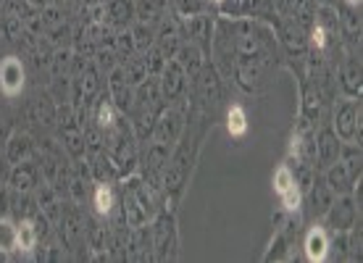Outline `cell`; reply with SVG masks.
Returning <instances> with one entry per match:
<instances>
[{
  "instance_id": "21",
  "label": "cell",
  "mask_w": 363,
  "mask_h": 263,
  "mask_svg": "<svg viewBox=\"0 0 363 263\" xmlns=\"http://www.w3.org/2000/svg\"><path fill=\"white\" fill-rule=\"evenodd\" d=\"M340 87L345 92L347 98H361V90H363V79H361V58H355V55H345V61L340 64Z\"/></svg>"
},
{
  "instance_id": "30",
  "label": "cell",
  "mask_w": 363,
  "mask_h": 263,
  "mask_svg": "<svg viewBox=\"0 0 363 263\" xmlns=\"http://www.w3.org/2000/svg\"><path fill=\"white\" fill-rule=\"evenodd\" d=\"M316 13H318V3L316 0H292V13L290 18L308 32L313 24H316Z\"/></svg>"
},
{
  "instance_id": "40",
  "label": "cell",
  "mask_w": 363,
  "mask_h": 263,
  "mask_svg": "<svg viewBox=\"0 0 363 263\" xmlns=\"http://www.w3.org/2000/svg\"><path fill=\"white\" fill-rule=\"evenodd\" d=\"M318 6H321V9H337V3H340V0H316Z\"/></svg>"
},
{
  "instance_id": "1",
  "label": "cell",
  "mask_w": 363,
  "mask_h": 263,
  "mask_svg": "<svg viewBox=\"0 0 363 263\" xmlns=\"http://www.w3.org/2000/svg\"><path fill=\"white\" fill-rule=\"evenodd\" d=\"M235 24V66L232 79L250 95L266 90L269 77L277 69L279 43L274 27L258 18H232Z\"/></svg>"
},
{
  "instance_id": "36",
  "label": "cell",
  "mask_w": 363,
  "mask_h": 263,
  "mask_svg": "<svg viewBox=\"0 0 363 263\" xmlns=\"http://www.w3.org/2000/svg\"><path fill=\"white\" fill-rule=\"evenodd\" d=\"M0 253H16V221L11 216H0Z\"/></svg>"
},
{
  "instance_id": "15",
  "label": "cell",
  "mask_w": 363,
  "mask_h": 263,
  "mask_svg": "<svg viewBox=\"0 0 363 263\" xmlns=\"http://www.w3.org/2000/svg\"><path fill=\"white\" fill-rule=\"evenodd\" d=\"M106 92L108 98L113 100V106L118 108L121 116H127L132 111V100H135V87L127 82V77L121 72V66H113L108 74H106Z\"/></svg>"
},
{
  "instance_id": "26",
  "label": "cell",
  "mask_w": 363,
  "mask_h": 263,
  "mask_svg": "<svg viewBox=\"0 0 363 263\" xmlns=\"http://www.w3.org/2000/svg\"><path fill=\"white\" fill-rule=\"evenodd\" d=\"M174 58H177V61L182 64V69L187 72L190 82L195 79V77H198V72L203 69V64L208 61V55L203 53V50H200L195 43H187V40H184V43L179 45V50H177V55H174Z\"/></svg>"
},
{
  "instance_id": "38",
  "label": "cell",
  "mask_w": 363,
  "mask_h": 263,
  "mask_svg": "<svg viewBox=\"0 0 363 263\" xmlns=\"http://www.w3.org/2000/svg\"><path fill=\"white\" fill-rule=\"evenodd\" d=\"M11 129L9 127H0V150H6V140H9Z\"/></svg>"
},
{
  "instance_id": "29",
  "label": "cell",
  "mask_w": 363,
  "mask_h": 263,
  "mask_svg": "<svg viewBox=\"0 0 363 263\" xmlns=\"http://www.w3.org/2000/svg\"><path fill=\"white\" fill-rule=\"evenodd\" d=\"M290 247H292V240H290V224H287V227L279 229V232L274 235L272 245H269V253L264 255V261L266 263H272V261H290V258H292Z\"/></svg>"
},
{
  "instance_id": "20",
  "label": "cell",
  "mask_w": 363,
  "mask_h": 263,
  "mask_svg": "<svg viewBox=\"0 0 363 263\" xmlns=\"http://www.w3.org/2000/svg\"><path fill=\"white\" fill-rule=\"evenodd\" d=\"M90 206L95 211V216L111 218L118 206V192L113 190L111 181H95V187L90 190Z\"/></svg>"
},
{
  "instance_id": "18",
  "label": "cell",
  "mask_w": 363,
  "mask_h": 263,
  "mask_svg": "<svg viewBox=\"0 0 363 263\" xmlns=\"http://www.w3.org/2000/svg\"><path fill=\"white\" fill-rule=\"evenodd\" d=\"M340 150H342V140L335 135L332 127H321L316 132V169H327L340 158Z\"/></svg>"
},
{
  "instance_id": "19",
  "label": "cell",
  "mask_w": 363,
  "mask_h": 263,
  "mask_svg": "<svg viewBox=\"0 0 363 263\" xmlns=\"http://www.w3.org/2000/svg\"><path fill=\"white\" fill-rule=\"evenodd\" d=\"M29 121H35L40 127H53L55 118H58V103L50 92H37L35 98L29 100V108H27Z\"/></svg>"
},
{
  "instance_id": "35",
  "label": "cell",
  "mask_w": 363,
  "mask_h": 263,
  "mask_svg": "<svg viewBox=\"0 0 363 263\" xmlns=\"http://www.w3.org/2000/svg\"><path fill=\"white\" fill-rule=\"evenodd\" d=\"M24 18L18 16H3L0 13V37L6 40V43H11V45H16V43H21V37H24Z\"/></svg>"
},
{
  "instance_id": "28",
  "label": "cell",
  "mask_w": 363,
  "mask_h": 263,
  "mask_svg": "<svg viewBox=\"0 0 363 263\" xmlns=\"http://www.w3.org/2000/svg\"><path fill=\"white\" fill-rule=\"evenodd\" d=\"M40 245L35 218H16V253H35Z\"/></svg>"
},
{
  "instance_id": "14",
  "label": "cell",
  "mask_w": 363,
  "mask_h": 263,
  "mask_svg": "<svg viewBox=\"0 0 363 263\" xmlns=\"http://www.w3.org/2000/svg\"><path fill=\"white\" fill-rule=\"evenodd\" d=\"M182 43H184V35H182L179 13H166V16L155 24V47H158L166 58H174Z\"/></svg>"
},
{
  "instance_id": "13",
  "label": "cell",
  "mask_w": 363,
  "mask_h": 263,
  "mask_svg": "<svg viewBox=\"0 0 363 263\" xmlns=\"http://www.w3.org/2000/svg\"><path fill=\"white\" fill-rule=\"evenodd\" d=\"M213 21H216V18L211 16V13H190V16H179L184 40H187V43H195L206 55H208V50H211Z\"/></svg>"
},
{
  "instance_id": "11",
  "label": "cell",
  "mask_w": 363,
  "mask_h": 263,
  "mask_svg": "<svg viewBox=\"0 0 363 263\" xmlns=\"http://www.w3.org/2000/svg\"><path fill=\"white\" fill-rule=\"evenodd\" d=\"M27 87V64L21 55H3L0 58V92L6 98H16Z\"/></svg>"
},
{
  "instance_id": "33",
  "label": "cell",
  "mask_w": 363,
  "mask_h": 263,
  "mask_svg": "<svg viewBox=\"0 0 363 263\" xmlns=\"http://www.w3.org/2000/svg\"><path fill=\"white\" fill-rule=\"evenodd\" d=\"M77 11L82 24H106V6L103 0H77Z\"/></svg>"
},
{
  "instance_id": "23",
  "label": "cell",
  "mask_w": 363,
  "mask_h": 263,
  "mask_svg": "<svg viewBox=\"0 0 363 263\" xmlns=\"http://www.w3.org/2000/svg\"><path fill=\"white\" fill-rule=\"evenodd\" d=\"M103 6H106V27H132V21H135V0H103Z\"/></svg>"
},
{
  "instance_id": "7",
  "label": "cell",
  "mask_w": 363,
  "mask_h": 263,
  "mask_svg": "<svg viewBox=\"0 0 363 263\" xmlns=\"http://www.w3.org/2000/svg\"><path fill=\"white\" fill-rule=\"evenodd\" d=\"M332 129L342 142L361 145V98H345L335 106Z\"/></svg>"
},
{
  "instance_id": "42",
  "label": "cell",
  "mask_w": 363,
  "mask_h": 263,
  "mask_svg": "<svg viewBox=\"0 0 363 263\" xmlns=\"http://www.w3.org/2000/svg\"><path fill=\"white\" fill-rule=\"evenodd\" d=\"M0 6H3V0H0Z\"/></svg>"
},
{
  "instance_id": "4",
  "label": "cell",
  "mask_w": 363,
  "mask_h": 263,
  "mask_svg": "<svg viewBox=\"0 0 363 263\" xmlns=\"http://www.w3.org/2000/svg\"><path fill=\"white\" fill-rule=\"evenodd\" d=\"M58 237H61V245L69 250V253H77L84 247V229H87V216L82 213L79 203L74 200H66L64 208H61V216H58ZM87 250V247H84Z\"/></svg>"
},
{
  "instance_id": "31",
  "label": "cell",
  "mask_w": 363,
  "mask_h": 263,
  "mask_svg": "<svg viewBox=\"0 0 363 263\" xmlns=\"http://www.w3.org/2000/svg\"><path fill=\"white\" fill-rule=\"evenodd\" d=\"M224 121H227V132H229L232 140H242V137L247 135V129H250V124H247V113L240 103L229 106L227 118H224Z\"/></svg>"
},
{
  "instance_id": "5",
  "label": "cell",
  "mask_w": 363,
  "mask_h": 263,
  "mask_svg": "<svg viewBox=\"0 0 363 263\" xmlns=\"http://www.w3.org/2000/svg\"><path fill=\"white\" fill-rule=\"evenodd\" d=\"M147 145L140 147V164H137V174L145 179L147 187H153L155 192H161V177H164V169L172 158V147L161 145V142H153V140H145ZM164 198V195H161Z\"/></svg>"
},
{
  "instance_id": "16",
  "label": "cell",
  "mask_w": 363,
  "mask_h": 263,
  "mask_svg": "<svg viewBox=\"0 0 363 263\" xmlns=\"http://www.w3.org/2000/svg\"><path fill=\"white\" fill-rule=\"evenodd\" d=\"M274 29H277V43H279L281 47H284V53L287 55H306L308 53V32L303 27H298L292 18H279L277 24H274Z\"/></svg>"
},
{
  "instance_id": "8",
  "label": "cell",
  "mask_w": 363,
  "mask_h": 263,
  "mask_svg": "<svg viewBox=\"0 0 363 263\" xmlns=\"http://www.w3.org/2000/svg\"><path fill=\"white\" fill-rule=\"evenodd\" d=\"M158 84H161V95H164L166 106H179L187 103L190 95V77L182 69L177 58H169L164 66V72L158 74Z\"/></svg>"
},
{
  "instance_id": "39",
  "label": "cell",
  "mask_w": 363,
  "mask_h": 263,
  "mask_svg": "<svg viewBox=\"0 0 363 263\" xmlns=\"http://www.w3.org/2000/svg\"><path fill=\"white\" fill-rule=\"evenodd\" d=\"M29 6H32V9H45V6H50V0H29Z\"/></svg>"
},
{
  "instance_id": "9",
  "label": "cell",
  "mask_w": 363,
  "mask_h": 263,
  "mask_svg": "<svg viewBox=\"0 0 363 263\" xmlns=\"http://www.w3.org/2000/svg\"><path fill=\"white\" fill-rule=\"evenodd\" d=\"M358 216H361V203L353 198V192L347 195H335V203L329 206L327 216V232H350L358 227Z\"/></svg>"
},
{
  "instance_id": "34",
  "label": "cell",
  "mask_w": 363,
  "mask_h": 263,
  "mask_svg": "<svg viewBox=\"0 0 363 263\" xmlns=\"http://www.w3.org/2000/svg\"><path fill=\"white\" fill-rule=\"evenodd\" d=\"M132 40H135V47L137 53H145L147 47L155 45V27L153 24H143V21H132Z\"/></svg>"
},
{
  "instance_id": "27",
  "label": "cell",
  "mask_w": 363,
  "mask_h": 263,
  "mask_svg": "<svg viewBox=\"0 0 363 263\" xmlns=\"http://www.w3.org/2000/svg\"><path fill=\"white\" fill-rule=\"evenodd\" d=\"M169 13V0H135V21L158 24Z\"/></svg>"
},
{
  "instance_id": "6",
  "label": "cell",
  "mask_w": 363,
  "mask_h": 263,
  "mask_svg": "<svg viewBox=\"0 0 363 263\" xmlns=\"http://www.w3.org/2000/svg\"><path fill=\"white\" fill-rule=\"evenodd\" d=\"M184 127H187V103L166 106V108L161 111V116L155 118L153 132H150L147 140L174 147L177 145V140L182 137V132H184Z\"/></svg>"
},
{
  "instance_id": "17",
  "label": "cell",
  "mask_w": 363,
  "mask_h": 263,
  "mask_svg": "<svg viewBox=\"0 0 363 263\" xmlns=\"http://www.w3.org/2000/svg\"><path fill=\"white\" fill-rule=\"evenodd\" d=\"M6 184H9L13 192H35L37 184H40V164H32V161L13 164L9 169Z\"/></svg>"
},
{
  "instance_id": "41",
  "label": "cell",
  "mask_w": 363,
  "mask_h": 263,
  "mask_svg": "<svg viewBox=\"0 0 363 263\" xmlns=\"http://www.w3.org/2000/svg\"><path fill=\"white\" fill-rule=\"evenodd\" d=\"M342 3H347V6H361V0H342Z\"/></svg>"
},
{
  "instance_id": "32",
  "label": "cell",
  "mask_w": 363,
  "mask_h": 263,
  "mask_svg": "<svg viewBox=\"0 0 363 263\" xmlns=\"http://www.w3.org/2000/svg\"><path fill=\"white\" fill-rule=\"evenodd\" d=\"M118 66H121V72H124V77H127V82L132 84V87H137V84H143L147 79V66H145L143 53L129 55L127 61H121Z\"/></svg>"
},
{
  "instance_id": "37",
  "label": "cell",
  "mask_w": 363,
  "mask_h": 263,
  "mask_svg": "<svg viewBox=\"0 0 363 263\" xmlns=\"http://www.w3.org/2000/svg\"><path fill=\"white\" fill-rule=\"evenodd\" d=\"M143 58H145V66H147V77H158V74L164 72L166 61H169V58H166V55L161 53L155 45L147 47L145 53H143Z\"/></svg>"
},
{
  "instance_id": "3",
  "label": "cell",
  "mask_w": 363,
  "mask_h": 263,
  "mask_svg": "<svg viewBox=\"0 0 363 263\" xmlns=\"http://www.w3.org/2000/svg\"><path fill=\"white\" fill-rule=\"evenodd\" d=\"M150 245H153V261H179V229H177L174 211L161 208L150 218Z\"/></svg>"
},
{
  "instance_id": "25",
  "label": "cell",
  "mask_w": 363,
  "mask_h": 263,
  "mask_svg": "<svg viewBox=\"0 0 363 263\" xmlns=\"http://www.w3.org/2000/svg\"><path fill=\"white\" fill-rule=\"evenodd\" d=\"M303 250H306V258L313 263H321L329 258V232L324 227H311L306 240H303Z\"/></svg>"
},
{
  "instance_id": "2",
  "label": "cell",
  "mask_w": 363,
  "mask_h": 263,
  "mask_svg": "<svg viewBox=\"0 0 363 263\" xmlns=\"http://www.w3.org/2000/svg\"><path fill=\"white\" fill-rule=\"evenodd\" d=\"M166 108V100L161 95V84L158 77H147L143 84L135 87V100H132V111H129V124L132 132L140 142H145L150 132H153L155 118L161 116V111Z\"/></svg>"
},
{
  "instance_id": "24",
  "label": "cell",
  "mask_w": 363,
  "mask_h": 263,
  "mask_svg": "<svg viewBox=\"0 0 363 263\" xmlns=\"http://www.w3.org/2000/svg\"><path fill=\"white\" fill-rule=\"evenodd\" d=\"M306 192H308V208L313 213V218L327 216L329 206L335 203V192H332V187H329L327 181L313 177V181H311V187Z\"/></svg>"
},
{
  "instance_id": "10",
  "label": "cell",
  "mask_w": 363,
  "mask_h": 263,
  "mask_svg": "<svg viewBox=\"0 0 363 263\" xmlns=\"http://www.w3.org/2000/svg\"><path fill=\"white\" fill-rule=\"evenodd\" d=\"M103 72H100L98 66H95V61H87V66H84L82 72L77 74V77H72L74 79V95H72V103L74 106H87V108H92V103L98 100V95L103 92Z\"/></svg>"
},
{
  "instance_id": "22",
  "label": "cell",
  "mask_w": 363,
  "mask_h": 263,
  "mask_svg": "<svg viewBox=\"0 0 363 263\" xmlns=\"http://www.w3.org/2000/svg\"><path fill=\"white\" fill-rule=\"evenodd\" d=\"M3 155H6V161L11 166L21 164V161H32L35 158V140H32V135H27V132H11L9 140H6Z\"/></svg>"
},
{
  "instance_id": "12",
  "label": "cell",
  "mask_w": 363,
  "mask_h": 263,
  "mask_svg": "<svg viewBox=\"0 0 363 263\" xmlns=\"http://www.w3.org/2000/svg\"><path fill=\"white\" fill-rule=\"evenodd\" d=\"M274 192L279 195L284 211L298 213L300 206H303V190L295 181V172H292L290 164H279V169L274 172Z\"/></svg>"
}]
</instances>
